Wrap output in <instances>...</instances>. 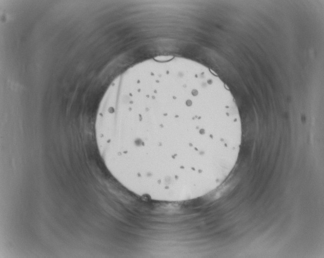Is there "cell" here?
<instances>
[{"mask_svg":"<svg viewBox=\"0 0 324 258\" xmlns=\"http://www.w3.org/2000/svg\"><path fill=\"white\" fill-rule=\"evenodd\" d=\"M128 99V116L116 113L108 134L123 153L136 155L133 159L147 173L197 174L224 163L240 147L236 104L231 92L214 78L159 77L137 86Z\"/></svg>","mask_w":324,"mask_h":258,"instance_id":"obj_1","label":"cell"}]
</instances>
